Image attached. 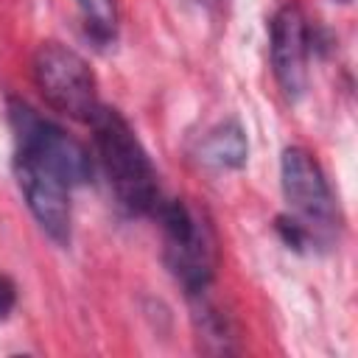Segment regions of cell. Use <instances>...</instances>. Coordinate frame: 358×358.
<instances>
[{"mask_svg":"<svg viewBox=\"0 0 358 358\" xmlns=\"http://www.w3.org/2000/svg\"><path fill=\"white\" fill-rule=\"evenodd\" d=\"M14 176L36 224L56 243L67 246L70 243V196H67L70 187L53 171H48L45 165H39L25 154L14 157Z\"/></svg>","mask_w":358,"mask_h":358,"instance_id":"8992f818","label":"cell"},{"mask_svg":"<svg viewBox=\"0 0 358 358\" xmlns=\"http://www.w3.org/2000/svg\"><path fill=\"white\" fill-rule=\"evenodd\" d=\"M92 137L98 148V159L106 171V179L117 196V201L129 213H151L159 207L162 193L157 185V171L137 140L134 129L129 120L112 109V106H98L92 120Z\"/></svg>","mask_w":358,"mask_h":358,"instance_id":"6da1fadb","label":"cell"},{"mask_svg":"<svg viewBox=\"0 0 358 358\" xmlns=\"http://www.w3.org/2000/svg\"><path fill=\"white\" fill-rule=\"evenodd\" d=\"M14 302H17V291H14V282H11L8 277H3V274H0V322H3V319L11 313Z\"/></svg>","mask_w":358,"mask_h":358,"instance_id":"30bf717a","label":"cell"},{"mask_svg":"<svg viewBox=\"0 0 358 358\" xmlns=\"http://www.w3.org/2000/svg\"><path fill=\"white\" fill-rule=\"evenodd\" d=\"M78 8L84 14L87 28L92 31L95 39H112L115 25H117V8L115 0H78Z\"/></svg>","mask_w":358,"mask_h":358,"instance_id":"9c48e42d","label":"cell"},{"mask_svg":"<svg viewBox=\"0 0 358 358\" xmlns=\"http://www.w3.org/2000/svg\"><path fill=\"white\" fill-rule=\"evenodd\" d=\"M308 20L296 3L282 6L271 20V67L285 98L296 101L308 87Z\"/></svg>","mask_w":358,"mask_h":358,"instance_id":"52a82bcc","label":"cell"},{"mask_svg":"<svg viewBox=\"0 0 358 358\" xmlns=\"http://www.w3.org/2000/svg\"><path fill=\"white\" fill-rule=\"evenodd\" d=\"M165 229V263L190 296L207 291L215 266L210 227L179 199H162L154 210Z\"/></svg>","mask_w":358,"mask_h":358,"instance_id":"7a4b0ae2","label":"cell"},{"mask_svg":"<svg viewBox=\"0 0 358 358\" xmlns=\"http://www.w3.org/2000/svg\"><path fill=\"white\" fill-rule=\"evenodd\" d=\"M280 182H282L285 201L291 204L296 218L310 229L313 238H316L313 229L333 227V215H336L333 193H330L327 179L310 151H305L299 145L285 148L282 159H280Z\"/></svg>","mask_w":358,"mask_h":358,"instance_id":"5b68a950","label":"cell"},{"mask_svg":"<svg viewBox=\"0 0 358 358\" xmlns=\"http://www.w3.org/2000/svg\"><path fill=\"white\" fill-rule=\"evenodd\" d=\"M31 73L42 98L62 115L90 123L98 103V84L90 64L62 42H42L34 53Z\"/></svg>","mask_w":358,"mask_h":358,"instance_id":"3957f363","label":"cell"},{"mask_svg":"<svg viewBox=\"0 0 358 358\" xmlns=\"http://www.w3.org/2000/svg\"><path fill=\"white\" fill-rule=\"evenodd\" d=\"M246 151L249 148H246V137L241 126L235 120H227L204 137L199 148V159L213 168H241L246 162Z\"/></svg>","mask_w":358,"mask_h":358,"instance_id":"ba28073f","label":"cell"},{"mask_svg":"<svg viewBox=\"0 0 358 358\" xmlns=\"http://www.w3.org/2000/svg\"><path fill=\"white\" fill-rule=\"evenodd\" d=\"M8 120L17 137V154H25L39 165H45L67 187L87 185L92 179V159L87 148L64 129L45 120L22 101L8 103Z\"/></svg>","mask_w":358,"mask_h":358,"instance_id":"277c9868","label":"cell"}]
</instances>
